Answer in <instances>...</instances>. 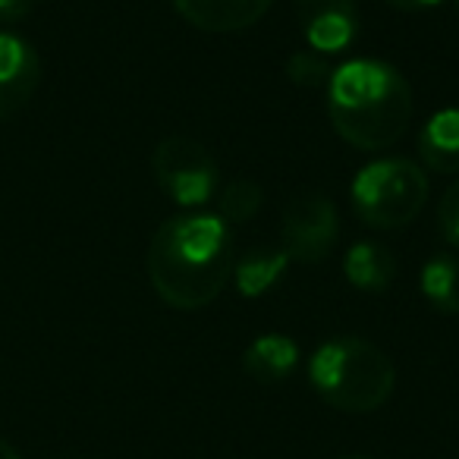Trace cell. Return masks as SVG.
<instances>
[{
    "label": "cell",
    "instance_id": "cell-1",
    "mask_svg": "<svg viewBox=\"0 0 459 459\" xmlns=\"http://www.w3.org/2000/svg\"><path fill=\"white\" fill-rule=\"evenodd\" d=\"M233 268V230L217 214L170 217L148 246V281L160 302L179 312L211 306L227 290Z\"/></svg>",
    "mask_w": 459,
    "mask_h": 459
},
{
    "label": "cell",
    "instance_id": "cell-2",
    "mask_svg": "<svg viewBox=\"0 0 459 459\" xmlns=\"http://www.w3.org/2000/svg\"><path fill=\"white\" fill-rule=\"evenodd\" d=\"M412 89L396 66L356 57L337 66L327 82V114L343 142L359 152L396 145L412 120Z\"/></svg>",
    "mask_w": 459,
    "mask_h": 459
},
{
    "label": "cell",
    "instance_id": "cell-3",
    "mask_svg": "<svg viewBox=\"0 0 459 459\" xmlns=\"http://www.w3.org/2000/svg\"><path fill=\"white\" fill-rule=\"evenodd\" d=\"M312 390L337 412H375L390 400L396 384L394 362L362 337H333L308 362Z\"/></svg>",
    "mask_w": 459,
    "mask_h": 459
},
{
    "label": "cell",
    "instance_id": "cell-4",
    "mask_svg": "<svg viewBox=\"0 0 459 459\" xmlns=\"http://www.w3.org/2000/svg\"><path fill=\"white\" fill-rule=\"evenodd\" d=\"M352 208L375 230H400L421 214L428 202V173L409 158H381L352 179Z\"/></svg>",
    "mask_w": 459,
    "mask_h": 459
},
{
    "label": "cell",
    "instance_id": "cell-5",
    "mask_svg": "<svg viewBox=\"0 0 459 459\" xmlns=\"http://www.w3.org/2000/svg\"><path fill=\"white\" fill-rule=\"evenodd\" d=\"M158 186L183 208H198L217 189V160L204 145L186 135L164 139L152 154Z\"/></svg>",
    "mask_w": 459,
    "mask_h": 459
},
{
    "label": "cell",
    "instance_id": "cell-6",
    "mask_svg": "<svg viewBox=\"0 0 459 459\" xmlns=\"http://www.w3.org/2000/svg\"><path fill=\"white\" fill-rule=\"evenodd\" d=\"M283 255L302 264L325 262L340 239L337 204L327 195H296L283 211Z\"/></svg>",
    "mask_w": 459,
    "mask_h": 459
},
{
    "label": "cell",
    "instance_id": "cell-7",
    "mask_svg": "<svg viewBox=\"0 0 459 459\" xmlns=\"http://www.w3.org/2000/svg\"><path fill=\"white\" fill-rule=\"evenodd\" d=\"M296 20L308 51L340 54L359 39L356 0H296Z\"/></svg>",
    "mask_w": 459,
    "mask_h": 459
},
{
    "label": "cell",
    "instance_id": "cell-8",
    "mask_svg": "<svg viewBox=\"0 0 459 459\" xmlns=\"http://www.w3.org/2000/svg\"><path fill=\"white\" fill-rule=\"evenodd\" d=\"M41 57L22 35L0 32V120L16 117L35 98Z\"/></svg>",
    "mask_w": 459,
    "mask_h": 459
},
{
    "label": "cell",
    "instance_id": "cell-9",
    "mask_svg": "<svg viewBox=\"0 0 459 459\" xmlns=\"http://www.w3.org/2000/svg\"><path fill=\"white\" fill-rule=\"evenodd\" d=\"M274 0H173L177 13L202 32L230 35L262 22Z\"/></svg>",
    "mask_w": 459,
    "mask_h": 459
},
{
    "label": "cell",
    "instance_id": "cell-10",
    "mask_svg": "<svg viewBox=\"0 0 459 459\" xmlns=\"http://www.w3.org/2000/svg\"><path fill=\"white\" fill-rule=\"evenodd\" d=\"M299 343L287 333H262L243 352V368L262 384H281L299 368Z\"/></svg>",
    "mask_w": 459,
    "mask_h": 459
},
{
    "label": "cell",
    "instance_id": "cell-11",
    "mask_svg": "<svg viewBox=\"0 0 459 459\" xmlns=\"http://www.w3.org/2000/svg\"><path fill=\"white\" fill-rule=\"evenodd\" d=\"M419 154L431 170L459 173V108H444L419 133Z\"/></svg>",
    "mask_w": 459,
    "mask_h": 459
},
{
    "label": "cell",
    "instance_id": "cell-12",
    "mask_svg": "<svg viewBox=\"0 0 459 459\" xmlns=\"http://www.w3.org/2000/svg\"><path fill=\"white\" fill-rule=\"evenodd\" d=\"M343 274L362 293H384L396 277V258L381 243H356L343 258Z\"/></svg>",
    "mask_w": 459,
    "mask_h": 459
},
{
    "label": "cell",
    "instance_id": "cell-13",
    "mask_svg": "<svg viewBox=\"0 0 459 459\" xmlns=\"http://www.w3.org/2000/svg\"><path fill=\"white\" fill-rule=\"evenodd\" d=\"M421 296L437 315H459V258L437 252L421 268Z\"/></svg>",
    "mask_w": 459,
    "mask_h": 459
},
{
    "label": "cell",
    "instance_id": "cell-14",
    "mask_svg": "<svg viewBox=\"0 0 459 459\" xmlns=\"http://www.w3.org/2000/svg\"><path fill=\"white\" fill-rule=\"evenodd\" d=\"M290 258L283 255V249H249L237 258V290L246 299L268 293L287 271Z\"/></svg>",
    "mask_w": 459,
    "mask_h": 459
},
{
    "label": "cell",
    "instance_id": "cell-15",
    "mask_svg": "<svg viewBox=\"0 0 459 459\" xmlns=\"http://www.w3.org/2000/svg\"><path fill=\"white\" fill-rule=\"evenodd\" d=\"M262 202H264L262 186H255L252 179H237V183H230L227 189H223L221 204H217V217H221L230 230L243 227V223H249L252 217L262 211Z\"/></svg>",
    "mask_w": 459,
    "mask_h": 459
},
{
    "label": "cell",
    "instance_id": "cell-16",
    "mask_svg": "<svg viewBox=\"0 0 459 459\" xmlns=\"http://www.w3.org/2000/svg\"><path fill=\"white\" fill-rule=\"evenodd\" d=\"M331 66L321 57L318 51H296L293 57L287 60V76L293 79L302 89H318V85L331 82Z\"/></svg>",
    "mask_w": 459,
    "mask_h": 459
},
{
    "label": "cell",
    "instance_id": "cell-17",
    "mask_svg": "<svg viewBox=\"0 0 459 459\" xmlns=\"http://www.w3.org/2000/svg\"><path fill=\"white\" fill-rule=\"evenodd\" d=\"M437 230L440 237L459 249V179L444 192L437 204Z\"/></svg>",
    "mask_w": 459,
    "mask_h": 459
},
{
    "label": "cell",
    "instance_id": "cell-18",
    "mask_svg": "<svg viewBox=\"0 0 459 459\" xmlns=\"http://www.w3.org/2000/svg\"><path fill=\"white\" fill-rule=\"evenodd\" d=\"M35 0H0V20H7V22H16L22 20V16L32 10Z\"/></svg>",
    "mask_w": 459,
    "mask_h": 459
},
{
    "label": "cell",
    "instance_id": "cell-19",
    "mask_svg": "<svg viewBox=\"0 0 459 459\" xmlns=\"http://www.w3.org/2000/svg\"><path fill=\"white\" fill-rule=\"evenodd\" d=\"M387 4L396 10H406V13H419V10L434 7V4H440V0H387Z\"/></svg>",
    "mask_w": 459,
    "mask_h": 459
},
{
    "label": "cell",
    "instance_id": "cell-20",
    "mask_svg": "<svg viewBox=\"0 0 459 459\" xmlns=\"http://www.w3.org/2000/svg\"><path fill=\"white\" fill-rule=\"evenodd\" d=\"M0 459H22V456L16 453V446L10 444V440L0 437Z\"/></svg>",
    "mask_w": 459,
    "mask_h": 459
},
{
    "label": "cell",
    "instance_id": "cell-21",
    "mask_svg": "<svg viewBox=\"0 0 459 459\" xmlns=\"http://www.w3.org/2000/svg\"><path fill=\"white\" fill-rule=\"evenodd\" d=\"M337 459H375V456H337Z\"/></svg>",
    "mask_w": 459,
    "mask_h": 459
},
{
    "label": "cell",
    "instance_id": "cell-22",
    "mask_svg": "<svg viewBox=\"0 0 459 459\" xmlns=\"http://www.w3.org/2000/svg\"><path fill=\"white\" fill-rule=\"evenodd\" d=\"M456 10H459V0H456Z\"/></svg>",
    "mask_w": 459,
    "mask_h": 459
}]
</instances>
